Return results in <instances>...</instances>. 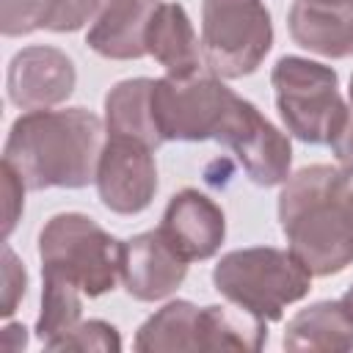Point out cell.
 <instances>
[{"mask_svg": "<svg viewBox=\"0 0 353 353\" xmlns=\"http://www.w3.org/2000/svg\"><path fill=\"white\" fill-rule=\"evenodd\" d=\"M279 223L290 251L312 276H336L353 265V168L314 163L287 176Z\"/></svg>", "mask_w": 353, "mask_h": 353, "instance_id": "1", "label": "cell"}, {"mask_svg": "<svg viewBox=\"0 0 353 353\" xmlns=\"http://www.w3.org/2000/svg\"><path fill=\"white\" fill-rule=\"evenodd\" d=\"M105 121L85 108L25 110L8 130L3 163H8L28 190L85 188L97 179Z\"/></svg>", "mask_w": 353, "mask_h": 353, "instance_id": "2", "label": "cell"}, {"mask_svg": "<svg viewBox=\"0 0 353 353\" xmlns=\"http://www.w3.org/2000/svg\"><path fill=\"white\" fill-rule=\"evenodd\" d=\"M212 284L226 301L276 323L290 303L309 295L312 273L290 248L254 245L223 254L212 268Z\"/></svg>", "mask_w": 353, "mask_h": 353, "instance_id": "3", "label": "cell"}, {"mask_svg": "<svg viewBox=\"0 0 353 353\" xmlns=\"http://www.w3.org/2000/svg\"><path fill=\"white\" fill-rule=\"evenodd\" d=\"M39 259L41 273H58L85 298H99L119 281L121 240L83 212H58L39 232Z\"/></svg>", "mask_w": 353, "mask_h": 353, "instance_id": "4", "label": "cell"}, {"mask_svg": "<svg viewBox=\"0 0 353 353\" xmlns=\"http://www.w3.org/2000/svg\"><path fill=\"white\" fill-rule=\"evenodd\" d=\"M276 108L287 132L303 143H331L345 121L347 102L339 94V74L301 55H281L270 72Z\"/></svg>", "mask_w": 353, "mask_h": 353, "instance_id": "5", "label": "cell"}, {"mask_svg": "<svg viewBox=\"0 0 353 353\" xmlns=\"http://www.w3.org/2000/svg\"><path fill=\"white\" fill-rule=\"evenodd\" d=\"M273 47V22L262 0H201V58L221 80L254 74Z\"/></svg>", "mask_w": 353, "mask_h": 353, "instance_id": "6", "label": "cell"}, {"mask_svg": "<svg viewBox=\"0 0 353 353\" xmlns=\"http://www.w3.org/2000/svg\"><path fill=\"white\" fill-rule=\"evenodd\" d=\"M240 99L207 69L190 77H157L152 88V110L163 141H218Z\"/></svg>", "mask_w": 353, "mask_h": 353, "instance_id": "7", "label": "cell"}, {"mask_svg": "<svg viewBox=\"0 0 353 353\" xmlns=\"http://www.w3.org/2000/svg\"><path fill=\"white\" fill-rule=\"evenodd\" d=\"M97 193L99 201L116 215L143 212L157 193V165L154 149L135 138L108 135L99 165H97Z\"/></svg>", "mask_w": 353, "mask_h": 353, "instance_id": "8", "label": "cell"}, {"mask_svg": "<svg viewBox=\"0 0 353 353\" xmlns=\"http://www.w3.org/2000/svg\"><path fill=\"white\" fill-rule=\"evenodd\" d=\"M77 83V72L72 58L50 44L22 47L6 74V88L11 105L22 110H44L61 105L72 97Z\"/></svg>", "mask_w": 353, "mask_h": 353, "instance_id": "9", "label": "cell"}, {"mask_svg": "<svg viewBox=\"0 0 353 353\" xmlns=\"http://www.w3.org/2000/svg\"><path fill=\"white\" fill-rule=\"evenodd\" d=\"M160 234L188 262L210 259L221 251L226 237V215L215 199L196 188H182L165 204Z\"/></svg>", "mask_w": 353, "mask_h": 353, "instance_id": "10", "label": "cell"}, {"mask_svg": "<svg viewBox=\"0 0 353 353\" xmlns=\"http://www.w3.org/2000/svg\"><path fill=\"white\" fill-rule=\"evenodd\" d=\"M188 259H182L160 234V229L141 232L130 240H121V268L119 279L135 301L152 303L163 301L188 276Z\"/></svg>", "mask_w": 353, "mask_h": 353, "instance_id": "11", "label": "cell"}, {"mask_svg": "<svg viewBox=\"0 0 353 353\" xmlns=\"http://www.w3.org/2000/svg\"><path fill=\"white\" fill-rule=\"evenodd\" d=\"M223 146L234 152L254 185L273 188L287 182L292 165V143L276 124H270L256 110V105L245 102L240 119L223 138Z\"/></svg>", "mask_w": 353, "mask_h": 353, "instance_id": "12", "label": "cell"}, {"mask_svg": "<svg viewBox=\"0 0 353 353\" xmlns=\"http://www.w3.org/2000/svg\"><path fill=\"white\" fill-rule=\"evenodd\" d=\"M287 28L298 47L323 58L353 55V0H295Z\"/></svg>", "mask_w": 353, "mask_h": 353, "instance_id": "13", "label": "cell"}, {"mask_svg": "<svg viewBox=\"0 0 353 353\" xmlns=\"http://www.w3.org/2000/svg\"><path fill=\"white\" fill-rule=\"evenodd\" d=\"M163 0H105L85 44L110 61H135L146 52V30Z\"/></svg>", "mask_w": 353, "mask_h": 353, "instance_id": "14", "label": "cell"}, {"mask_svg": "<svg viewBox=\"0 0 353 353\" xmlns=\"http://www.w3.org/2000/svg\"><path fill=\"white\" fill-rule=\"evenodd\" d=\"M284 350L292 353H347L353 350V312L345 301H317L287 320Z\"/></svg>", "mask_w": 353, "mask_h": 353, "instance_id": "15", "label": "cell"}, {"mask_svg": "<svg viewBox=\"0 0 353 353\" xmlns=\"http://www.w3.org/2000/svg\"><path fill=\"white\" fill-rule=\"evenodd\" d=\"M146 52L171 77H190L207 69L201 58V39L179 3H160L146 30Z\"/></svg>", "mask_w": 353, "mask_h": 353, "instance_id": "16", "label": "cell"}, {"mask_svg": "<svg viewBox=\"0 0 353 353\" xmlns=\"http://www.w3.org/2000/svg\"><path fill=\"white\" fill-rule=\"evenodd\" d=\"M152 77H130L116 83L105 97V127L108 135H124L146 143L149 149L163 146V135L152 110Z\"/></svg>", "mask_w": 353, "mask_h": 353, "instance_id": "17", "label": "cell"}, {"mask_svg": "<svg viewBox=\"0 0 353 353\" xmlns=\"http://www.w3.org/2000/svg\"><path fill=\"white\" fill-rule=\"evenodd\" d=\"M268 342V320L237 303H212L199 312L201 350H248L256 353Z\"/></svg>", "mask_w": 353, "mask_h": 353, "instance_id": "18", "label": "cell"}, {"mask_svg": "<svg viewBox=\"0 0 353 353\" xmlns=\"http://www.w3.org/2000/svg\"><path fill=\"white\" fill-rule=\"evenodd\" d=\"M199 306L190 301H168L138 328L132 347L141 353H176L199 347Z\"/></svg>", "mask_w": 353, "mask_h": 353, "instance_id": "19", "label": "cell"}, {"mask_svg": "<svg viewBox=\"0 0 353 353\" xmlns=\"http://www.w3.org/2000/svg\"><path fill=\"white\" fill-rule=\"evenodd\" d=\"M41 312L36 320V336L44 342H55L69 334L83 317V290L58 273H41Z\"/></svg>", "mask_w": 353, "mask_h": 353, "instance_id": "20", "label": "cell"}, {"mask_svg": "<svg viewBox=\"0 0 353 353\" xmlns=\"http://www.w3.org/2000/svg\"><path fill=\"white\" fill-rule=\"evenodd\" d=\"M58 0H0L3 36H28L33 30H50Z\"/></svg>", "mask_w": 353, "mask_h": 353, "instance_id": "21", "label": "cell"}, {"mask_svg": "<svg viewBox=\"0 0 353 353\" xmlns=\"http://www.w3.org/2000/svg\"><path fill=\"white\" fill-rule=\"evenodd\" d=\"M50 350H99V353H116L121 350V336L116 325L105 320H80L69 334L58 336L47 345Z\"/></svg>", "mask_w": 353, "mask_h": 353, "instance_id": "22", "label": "cell"}, {"mask_svg": "<svg viewBox=\"0 0 353 353\" xmlns=\"http://www.w3.org/2000/svg\"><path fill=\"white\" fill-rule=\"evenodd\" d=\"M105 0H58L55 3V14L50 22L52 33H74L80 30L88 19H94L99 14Z\"/></svg>", "mask_w": 353, "mask_h": 353, "instance_id": "23", "label": "cell"}, {"mask_svg": "<svg viewBox=\"0 0 353 353\" xmlns=\"http://www.w3.org/2000/svg\"><path fill=\"white\" fill-rule=\"evenodd\" d=\"M25 287H28V273L17 259V254L6 245L3 248V306H0L3 317H11L17 312L19 301L25 298Z\"/></svg>", "mask_w": 353, "mask_h": 353, "instance_id": "24", "label": "cell"}, {"mask_svg": "<svg viewBox=\"0 0 353 353\" xmlns=\"http://www.w3.org/2000/svg\"><path fill=\"white\" fill-rule=\"evenodd\" d=\"M0 174H3V193H6V226H3V234L8 237L14 232V226H17V221H19L22 207H25V190H28V185L22 182V176L8 163H3Z\"/></svg>", "mask_w": 353, "mask_h": 353, "instance_id": "25", "label": "cell"}, {"mask_svg": "<svg viewBox=\"0 0 353 353\" xmlns=\"http://www.w3.org/2000/svg\"><path fill=\"white\" fill-rule=\"evenodd\" d=\"M328 146H331L334 157L339 160V165L353 168V108L350 105H347V113H345L342 127L336 130V135H334V141Z\"/></svg>", "mask_w": 353, "mask_h": 353, "instance_id": "26", "label": "cell"}, {"mask_svg": "<svg viewBox=\"0 0 353 353\" xmlns=\"http://www.w3.org/2000/svg\"><path fill=\"white\" fill-rule=\"evenodd\" d=\"M28 328L22 325V323H8L6 328H3V347H8V350H22L25 345H28V334H25Z\"/></svg>", "mask_w": 353, "mask_h": 353, "instance_id": "27", "label": "cell"}, {"mask_svg": "<svg viewBox=\"0 0 353 353\" xmlns=\"http://www.w3.org/2000/svg\"><path fill=\"white\" fill-rule=\"evenodd\" d=\"M342 301H345V306H347V309L353 312V284H350V287L345 290V295H342Z\"/></svg>", "mask_w": 353, "mask_h": 353, "instance_id": "28", "label": "cell"}, {"mask_svg": "<svg viewBox=\"0 0 353 353\" xmlns=\"http://www.w3.org/2000/svg\"><path fill=\"white\" fill-rule=\"evenodd\" d=\"M347 99H350V102H347V105H350V108H353V74H350V88H347Z\"/></svg>", "mask_w": 353, "mask_h": 353, "instance_id": "29", "label": "cell"}]
</instances>
